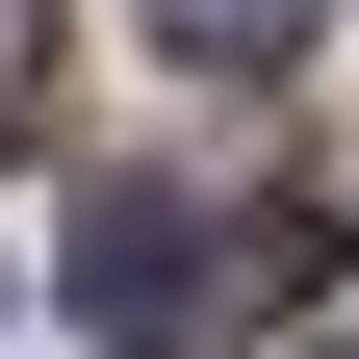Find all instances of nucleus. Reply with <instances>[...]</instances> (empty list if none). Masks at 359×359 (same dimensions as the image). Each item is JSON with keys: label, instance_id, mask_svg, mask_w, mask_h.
<instances>
[{"label": "nucleus", "instance_id": "f257e3e1", "mask_svg": "<svg viewBox=\"0 0 359 359\" xmlns=\"http://www.w3.org/2000/svg\"><path fill=\"white\" fill-rule=\"evenodd\" d=\"M52 283H77V334H103V359H205V334H231V205H180V180H103Z\"/></svg>", "mask_w": 359, "mask_h": 359}, {"label": "nucleus", "instance_id": "f03ea898", "mask_svg": "<svg viewBox=\"0 0 359 359\" xmlns=\"http://www.w3.org/2000/svg\"><path fill=\"white\" fill-rule=\"evenodd\" d=\"M308 26H334V0H154V52H180V77H283Z\"/></svg>", "mask_w": 359, "mask_h": 359}, {"label": "nucleus", "instance_id": "7ed1b4c3", "mask_svg": "<svg viewBox=\"0 0 359 359\" xmlns=\"http://www.w3.org/2000/svg\"><path fill=\"white\" fill-rule=\"evenodd\" d=\"M0 128H52V0H0Z\"/></svg>", "mask_w": 359, "mask_h": 359}]
</instances>
